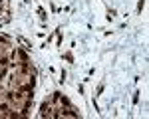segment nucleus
<instances>
[{
    "mask_svg": "<svg viewBox=\"0 0 149 119\" xmlns=\"http://www.w3.org/2000/svg\"><path fill=\"white\" fill-rule=\"evenodd\" d=\"M54 113H56V107H54L52 101H42L40 105V117H54Z\"/></svg>",
    "mask_w": 149,
    "mask_h": 119,
    "instance_id": "nucleus-1",
    "label": "nucleus"
},
{
    "mask_svg": "<svg viewBox=\"0 0 149 119\" xmlns=\"http://www.w3.org/2000/svg\"><path fill=\"white\" fill-rule=\"evenodd\" d=\"M115 16H117V10H113V8H109V10H107V16H105V18H107V20L111 22V20L115 18Z\"/></svg>",
    "mask_w": 149,
    "mask_h": 119,
    "instance_id": "nucleus-2",
    "label": "nucleus"
},
{
    "mask_svg": "<svg viewBox=\"0 0 149 119\" xmlns=\"http://www.w3.org/2000/svg\"><path fill=\"white\" fill-rule=\"evenodd\" d=\"M62 58L66 60V62H70V64H74V54H72V52H66V54H62Z\"/></svg>",
    "mask_w": 149,
    "mask_h": 119,
    "instance_id": "nucleus-3",
    "label": "nucleus"
},
{
    "mask_svg": "<svg viewBox=\"0 0 149 119\" xmlns=\"http://www.w3.org/2000/svg\"><path fill=\"white\" fill-rule=\"evenodd\" d=\"M139 95H141V91H139V89H135L133 97H131V101H133V105H137V103H139Z\"/></svg>",
    "mask_w": 149,
    "mask_h": 119,
    "instance_id": "nucleus-4",
    "label": "nucleus"
},
{
    "mask_svg": "<svg viewBox=\"0 0 149 119\" xmlns=\"http://www.w3.org/2000/svg\"><path fill=\"white\" fill-rule=\"evenodd\" d=\"M104 89H105V85H104V83H101V85H97V89H96V93H94V95H96V97H99L101 93H104Z\"/></svg>",
    "mask_w": 149,
    "mask_h": 119,
    "instance_id": "nucleus-5",
    "label": "nucleus"
},
{
    "mask_svg": "<svg viewBox=\"0 0 149 119\" xmlns=\"http://www.w3.org/2000/svg\"><path fill=\"white\" fill-rule=\"evenodd\" d=\"M143 6H145V0H139V2H137V8H135V10H137V14H141Z\"/></svg>",
    "mask_w": 149,
    "mask_h": 119,
    "instance_id": "nucleus-6",
    "label": "nucleus"
},
{
    "mask_svg": "<svg viewBox=\"0 0 149 119\" xmlns=\"http://www.w3.org/2000/svg\"><path fill=\"white\" fill-rule=\"evenodd\" d=\"M38 14H40V18H42V20H46V18H48V14H46L44 8H38Z\"/></svg>",
    "mask_w": 149,
    "mask_h": 119,
    "instance_id": "nucleus-7",
    "label": "nucleus"
}]
</instances>
